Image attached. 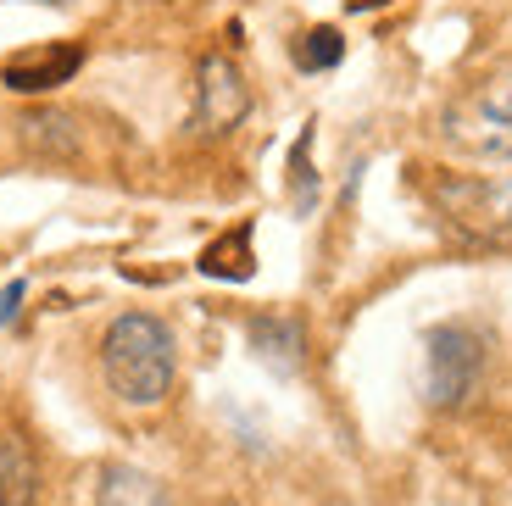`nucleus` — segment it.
I'll return each instance as SVG.
<instances>
[{
	"label": "nucleus",
	"instance_id": "1",
	"mask_svg": "<svg viewBox=\"0 0 512 506\" xmlns=\"http://www.w3.org/2000/svg\"><path fill=\"white\" fill-rule=\"evenodd\" d=\"M101 373L123 406H156L167 401L179 379V345L173 329L151 312H123L101 334Z\"/></svg>",
	"mask_w": 512,
	"mask_h": 506
},
{
	"label": "nucleus",
	"instance_id": "2",
	"mask_svg": "<svg viewBox=\"0 0 512 506\" xmlns=\"http://www.w3.org/2000/svg\"><path fill=\"white\" fill-rule=\"evenodd\" d=\"M429 201L479 251H512V173H440Z\"/></svg>",
	"mask_w": 512,
	"mask_h": 506
},
{
	"label": "nucleus",
	"instance_id": "3",
	"mask_svg": "<svg viewBox=\"0 0 512 506\" xmlns=\"http://www.w3.org/2000/svg\"><path fill=\"white\" fill-rule=\"evenodd\" d=\"M440 134L474 162H512V67L457 95L440 112Z\"/></svg>",
	"mask_w": 512,
	"mask_h": 506
},
{
	"label": "nucleus",
	"instance_id": "4",
	"mask_svg": "<svg viewBox=\"0 0 512 506\" xmlns=\"http://www.w3.org/2000/svg\"><path fill=\"white\" fill-rule=\"evenodd\" d=\"M479 373H485V340L468 323H440L423 334V390L435 406L468 401Z\"/></svg>",
	"mask_w": 512,
	"mask_h": 506
},
{
	"label": "nucleus",
	"instance_id": "5",
	"mask_svg": "<svg viewBox=\"0 0 512 506\" xmlns=\"http://www.w3.org/2000/svg\"><path fill=\"white\" fill-rule=\"evenodd\" d=\"M251 112V89H245V73L229 62V56H206L201 73H195V112L190 128L218 140L229 128H240V117Z\"/></svg>",
	"mask_w": 512,
	"mask_h": 506
},
{
	"label": "nucleus",
	"instance_id": "6",
	"mask_svg": "<svg viewBox=\"0 0 512 506\" xmlns=\"http://www.w3.org/2000/svg\"><path fill=\"white\" fill-rule=\"evenodd\" d=\"M84 67L78 45H39V51H17L0 62V84L17 89V95H45V89L67 84V78Z\"/></svg>",
	"mask_w": 512,
	"mask_h": 506
},
{
	"label": "nucleus",
	"instance_id": "7",
	"mask_svg": "<svg viewBox=\"0 0 512 506\" xmlns=\"http://www.w3.org/2000/svg\"><path fill=\"white\" fill-rule=\"evenodd\" d=\"M17 140H23L34 156H45V162H73V156L84 151L78 117L73 112H56V106H39V112L17 117Z\"/></svg>",
	"mask_w": 512,
	"mask_h": 506
},
{
	"label": "nucleus",
	"instance_id": "8",
	"mask_svg": "<svg viewBox=\"0 0 512 506\" xmlns=\"http://www.w3.org/2000/svg\"><path fill=\"white\" fill-rule=\"evenodd\" d=\"M251 351L273 367V373H301L307 362V329L301 317H284V312H268L251 323Z\"/></svg>",
	"mask_w": 512,
	"mask_h": 506
},
{
	"label": "nucleus",
	"instance_id": "9",
	"mask_svg": "<svg viewBox=\"0 0 512 506\" xmlns=\"http://www.w3.org/2000/svg\"><path fill=\"white\" fill-rule=\"evenodd\" d=\"M95 506H173L167 484L145 468H128V462H112L101 473V490H95Z\"/></svg>",
	"mask_w": 512,
	"mask_h": 506
},
{
	"label": "nucleus",
	"instance_id": "10",
	"mask_svg": "<svg viewBox=\"0 0 512 506\" xmlns=\"http://www.w3.org/2000/svg\"><path fill=\"white\" fill-rule=\"evenodd\" d=\"M39 501V462L17 434L0 429V506H34Z\"/></svg>",
	"mask_w": 512,
	"mask_h": 506
},
{
	"label": "nucleus",
	"instance_id": "11",
	"mask_svg": "<svg viewBox=\"0 0 512 506\" xmlns=\"http://www.w3.org/2000/svg\"><path fill=\"white\" fill-rule=\"evenodd\" d=\"M201 273H206V279H251V273H256V262H251V228H234V234H223L218 245H206Z\"/></svg>",
	"mask_w": 512,
	"mask_h": 506
},
{
	"label": "nucleus",
	"instance_id": "12",
	"mask_svg": "<svg viewBox=\"0 0 512 506\" xmlns=\"http://www.w3.org/2000/svg\"><path fill=\"white\" fill-rule=\"evenodd\" d=\"M340 56H346V39L334 34V28H307V34L295 39V67L301 73H329Z\"/></svg>",
	"mask_w": 512,
	"mask_h": 506
},
{
	"label": "nucleus",
	"instance_id": "13",
	"mask_svg": "<svg viewBox=\"0 0 512 506\" xmlns=\"http://www.w3.org/2000/svg\"><path fill=\"white\" fill-rule=\"evenodd\" d=\"M307 151H312V134H301V140H295V151H290V184H295V212H307V206H312V195H318V178H312V167H307Z\"/></svg>",
	"mask_w": 512,
	"mask_h": 506
},
{
	"label": "nucleus",
	"instance_id": "14",
	"mask_svg": "<svg viewBox=\"0 0 512 506\" xmlns=\"http://www.w3.org/2000/svg\"><path fill=\"white\" fill-rule=\"evenodd\" d=\"M17 301H23V279L6 284V295H0V323H12L17 317Z\"/></svg>",
	"mask_w": 512,
	"mask_h": 506
},
{
	"label": "nucleus",
	"instance_id": "15",
	"mask_svg": "<svg viewBox=\"0 0 512 506\" xmlns=\"http://www.w3.org/2000/svg\"><path fill=\"white\" fill-rule=\"evenodd\" d=\"M45 6H73V0H45Z\"/></svg>",
	"mask_w": 512,
	"mask_h": 506
},
{
	"label": "nucleus",
	"instance_id": "16",
	"mask_svg": "<svg viewBox=\"0 0 512 506\" xmlns=\"http://www.w3.org/2000/svg\"><path fill=\"white\" fill-rule=\"evenodd\" d=\"M229 506H234V501H229Z\"/></svg>",
	"mask_w": 512,
	"mask_h": 506
}]
</instances>
